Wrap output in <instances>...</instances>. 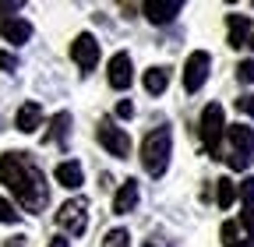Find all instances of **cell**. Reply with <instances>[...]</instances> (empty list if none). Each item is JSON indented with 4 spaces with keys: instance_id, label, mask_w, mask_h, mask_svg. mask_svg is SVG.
I'll list each match as a JSON object with an SVG mask.
<instances>
[{
    "instance_id": "8992f818",
    "label": "cell",
    "mask_w": 254,
    "mask_h": 247,
    "mask_svg": "<svg viewBox=\"0 0 254 247\" xmlns=\"http://www.w3.org/2000/svg\"><path fill=\"white\" fill-rule=\"evenodd\" d=\"M95 138H99V145L110 152V156H117V159H127V152H131V138H127L120 127H113V120H99Z\"/></svg>"
},
{
    "instance_id": "d6a6232c",
    "label": "cell",
    "mask_w": 254,
    "mask_h": 247,
    "mask_svg": "<svg viewBox=\"0 0 254 247\" xmlns=\"http://www.w3.org/2000/svg\"><path fill=\"white\" fill-rule=\"evenodd\" d=\"M247 46H251V50H254V32H251V39H247Z\"/></svg>"
},
{
    "instance_id": "83f0119b",
    "label": "cell",
    "mask_w": 254,
    "mask_h": 247,
    "mask_svg": "<svg viewBox=\"0 0 254 247\" xmlns=\"http://www.w3.org/2000/svg\"><path fill=\"white\" fill-rule=\"evenodd\" d=\"M21 11V0H7V4H0V21H4V14H14Z\"/></svg>"
},
{
    "instance_id": "d4e9b609",
    "label": "cell",
    "mask_w": 254,
    "mask_h": 247,
    "mask_svg": "<svg viewBox=\"0 0 254 247\" xmlns=\"http://www.w3.org/2000/svg\"><path fill=\"white\" fill-rule=\"evenodd\" d=\"M240 226L254 237V208H244V212H240Z\"/></svg>"
},
{
    "instance_id": "cb8c5ba5",
    "label": "cell",
    "mask_w": 254,
    "mask_h": 247,
    "mask_svg": "<svg viewBox=\"0 0 254 247\" xmlns=\"http://www.w3.org/2000/svg\"><path fill=\"white\" fill-rule=\"evenodd\" d=\"M237 110H240V113H247V117H254V92H247V96H240V99H237Z\"/></svg>"
},
{
    "instance_id": "277c9868",
    "label": "cell",
    "mask_w": 254,
    "mask_h": 247,
    "mask_svg": "<svg viewBox=\"0 0 254 247\" xmlns=\"http://www.w3.org/2000/svg\"><path fill=\"white\" fill-rule=\"evenodd\" d=\"M226 134H230V156H226L230 170H247L254 159V131L247 124H230Z\"/></svg>"
},
{
    "instance_id": "e0dca14e",
    "label": "cell",
    "mask_w": 254,
    "mask_h": 247,
    "mask_svg": "<svg viewBox=\"0 0 254 247\" xmlns=\"http://www.w3.org/2000/svg\"><path fill=\"white\" fill-rule=\"evenodd\" d=\"M166 85H170V71L166 67H148L145 71V92L148 96H163Z\"/></svg>"
},
{
    "instance_id": "44dd1931",
    "label": "cell",
    "mask_w": 254,
    "mask_h": 247,
    "mask_svg": "<svg viewBox=\"0 0 254 247\" xmlns=\"http://www.w3.org/2000/svg\"><path fill=\"white\" fill-rule=\"evenodd\" d=\"M18 219H21V212L7 198H0V223H18Z\"/></svg>"
},
{
    "instance_id": "ffe728a7",
    "label": "cell",
    "mask_w": 254,
    "mask_h": 247,
    "mask_svg": "<svg viewBox=\"0 0 254 247\" xmlns=\"http://www.w3.org/2000/svg\"><path fill=\"white\" fill-rule=\"evenodd\" d=\"M237 194H240L244 208H254V177H244V180H240V187H237Z\"/></svg>"
},
{
    "instance_id": "5bb4252c",
    "label": "cell",
    "mask_w": 254,
    "mask_h": 247,
    "mask_svg": "<svg viewBox=\"0 0 254 247\" xmlns=\"http://www.w3.org/2000/svg\"><path fill=\"white\" fill-rule=\"evenodd\" d=\"M0 36H4V43L21 46V43L32 39V21H25V18H7L4 25H0Z\"/></svg>"
},
{
    "instance_id": "7a4b0ae2",
    "label": "cell",
    "mask_w": 254,
    "mask_h": 247,
    "mask_svg": "<svg viewBox=\"0 0 254 247\" xmlns=\"http://www.w3.org/2000/svg\"><path fill=\"white\" fill-rule=\"evenodd\" d=\"M173 156V131L170 127H152L141 138V166L148 177H163Z\"/></svg>"
},
{
    "instance_id": "ac0fdd59",
    "label": "cell",
    "mask_w": 254,
    "mask_h": 247,
    "mask_svg": "<svg viewBox=\"0 0 254 247\" xmlns=\"http://www.w3.org/2000/svg\"><path fill=\"white\" fill-rule=\"evenodd\" d=\"M219 184V191H215V201H219V208H230L233 201H237V184L230 180V177H222V180H215Z\"/></svg>"
},
{
    "instance_id": "f546056e",
    "label": "cell",
    "mask_w": 254,
    "mask_h": 247,
    "mask_svg": "<svg viewBox=\"0 0 254 247\" xmlns=\"http://www.w3.org/2000/svg\"><path fill=\"white\" fill-rule=\"evenodd\" d=\"M7 247H25V237H11V240H7Z\"/></svg>"
},
{
    "instance_id": "52a82bcc",
    "label": "cell",
    "mask_w": 254,
    "mask_h": 247,
    "mask_svg": "<svg viewBox=\"0 0 254 247\" xmlns=\"http://www.w3.org/2000/svg\"><path fill=\"white\" fill-rule=\"evenodd\" d=\"M71 60L81 67V74H92L95 64H99V39L88 36V32H81V36L71 43Z\"/></svg>"
},
{
    "instance_id": "9a60e30c",
    "label": "cell",
    "mask_w": 254,
    "mask_h": 247,
    "mask_svg": "<svg viewBox=\"0 0 254 247\" xmlns=\"http://www.w3.org/2000/svg\"><path fill=\"white\" fill-rule=\"evenodd\" d=\"M39 124H43V106L39 103H25L14 117V127L21 134H32V131H39Z\"/></svg>"
},
{
    "instance_id": "7c38bea8",
    "label": "cell",
    "mask_w": 254,
    "mask_h": 247,
    "mask_svg": "<svg viewBox=\"0 0 254 247\" xmlns=\"http://www.w3.org/2000/svg\"><path fill=\"white\" fill-rule=\"evenodd\" d=\"M226 39H230L233 50L247 46V39H251V18L247 14H230L226 18Z\"/></svg>"
},
{
    "instance_id": "30bf717a",
    "label": "cell",
    "mask_w": 254,
    "mask_h": 247,
    "mask_svg": "<svg viewBox=\"0 0 254 247\" xmlns=\"http://www.w3.org/2000/svg\"><path fill=\"white\" fill-rule=\"evenodd\" d=\"M106 78H110V85H113V88H120V92H124V88H131V81H134V71H131V53H124V50H120V53H113V57H110V74H106Z\"/></svg>"
},
{
    "instance_id": "4dcf8cb0",
    "label": "cell",
    "mask_w": 254,
    "mask_h": 247,
    "mask_svg": "<svg viewBox=\"0 0 254 247\" xmlns=\"http://www.w3.org/2000/svg\"><path fill=\"white\" fill-rule=\"evenodd\" d=\"M50 247H71V244L64 240V237H57V240H50Z\"/></svg>"
},
{
    "instance_id": "8fae6325",
    "label": "cell",
    "mask_w": 254,
    "mask_h": 247,
    "mask_svg": "<svg viewBox=\"0 0 254 247\" xmlns=\"http://www.w3.org/2000/svg\"><path fill=\"white\" fill-rule=\"evenodd\" d=\"M138 198H141L138 180H134V177H127V180L120 184V187H117V194H113V212H117V215L134 212V208H138Z\"/></svg>"
},
{
    "instance_id": "2e32d148",
    "label": "cell",
    "mask_w": 254,
    "mask_h": 247,
    "mask_svg": "<svg viewBox=\"0 0 254 247\" xmlns=\"http://www.w3.org/2000/svg\"><path fill=\"white\" fill-rule=\"evenodd\" d=\"M67 134H71V113H67V110H60V113L50 120V134H46V141L67 145Z\"/></svg>"
},
{
    "instance_id": "f1b7e54d",
    "label": "cell",
    "mask_w": 254,
    "mask_h": 247,
    "mask_svg": "<svg viewBox=\"0 0 254 247\" xmlns=\"http://www.w3.org/2000/svg\"><path fill=\"white\" fill-rule=\"evenodd\" d=\"M230 247H254V237H247V240H233Z\"/></svg>"
},
{
    "instance_id": "6da1fadb",
    "label": "cell",
    "mask_w": 254,
    "mask_h": 247,
    "mask_svg": "<svg viewBox=\"0 0 254 247\" xmlns=\"http://www.w3.org/2000/svg\"><path fill=\"white\" fill-rule=\"evenodd\" d=\"M0 184H7V191L18 198V205L32 215L50 205V184L43 170L28 159V152H4L0 156Z\"/></svg>"
},
{
    "instance_id": "1f68e13d",
    "label": "cell",
    "mask_w": 254,
    "mask_h": 247,
    "mask_svg": "<svg viewBox=\"0 0 254 247\" xmlns=\"http://www.w3.org/2000/svg\"><path fill=\"white\" fill-rule=\"evenodd\" d=\"M145 247H166V244H159V240H148V244H145Z\"/></svg>"
},
{
    "instance_id": "7402d4cb",
    "label": "cell",
    "mask_w": 254,
    "mask_h": 247,
    "mask_svg": "<svg viewBox=\"0 0 254 247\" xmlns=\"http://www.w3.org/2000/svg\"><path fill=\"white\" fill-rule=\"evenodd\" d=\"M237 78L244 85H254V60H240V64H237Z\"/></svg>"
},
{
    "instance_id": "4316f807",
    "label": "cell",
    "mask_w": 254,
    "mask_h": 247,
    "mask_svg": "<svg viewBox=\"0 0 254 247\" xmlns=\"http://www.w3.org/2000/svg\"><path fill=\"white\" fill-rule=\"evenodd\" d=\"M233 240H237V223H222V244L230 247Z\"/></svg>"
},
{
    "instance_id": "484cf974",
    "label": "cell",
    "mask_w": 254,
    "mask_h": 247,
    "mask_svg": "<svg viewBox=\"0 0 254 247\" xmlns=\"http://www.w3.org/2000/svg\"><path fill=\"white\" fill-rule=\"evenodd\" d=\"M117 117H120V120H131V117H134V106H131V99L117 103Z\"/></svg>"
},
{
    "instance_id": "5b68a950",
    "label": "cell",
    "mask_w": 254,
    "mask_h": 247,
    "mask_svg": "<svg viewBox=\"0 0 254 247\" xmlns=\"http://www.w3.org/2000/svg\"><path fill=\"white\" fill-rule=\"evenodd\" d=\"M57 226L67 233V237H81L88 230V198H71L64 201L57 212Z\"/></svg>"
},
{
    "instance_id": "ba28073f",
    "label": "cell",
    "mask_w": 254,
    "mask_h": 247,
    "mask_svg": "<svg viewBox=\"0 0 254 247\" xmlns=\"http://www.w3.org/2000/svg\"><path fill=\"white\" fill-rule=\"evenodd\" d=\"M208 67H212V57L205 50H194L187 57V64H184V88L187 92H198L208 78Z\"/></svg>"
},
{
    "instance_id": "9c48e42d",
    "label": "cell",
    "mask_w": 254,
    "mask_h": 247,
    "mask_svg": "<svg viewBox=\"0 0 254 247\" xmlns=\"http://www.w3.org/2000/svg\"><path fill=\"white\" fill-rule=\"evenodd\" d=\"M180 11H184L180 0H145V4H141V14H145L152 25H166V21H173Z\"/></svg>"
},
{
    "instance_id": "4fadbf2b",
    "label": "cell",
    "mask_w": 254,
    "mask_h": 247,
    "mask_svg": "<svg viewBox=\"0 0 254 247\" xmlns=\"http://www.w3.org/2000/svg\"><path fill=\"white\" fill-rule=\"evenodd\" d=\"M53 177H57V184H60V187H67V191H78L81 184H85V177H81V163H78V159H67V163H57Z\"/></svg>"
},
{
    "instance_id": "d6986e66",
    "label": "cell",
    "mask_w": 254,
    "mask_h": 247,
    "mask_svg": "<svg viewBox=\"0 0 254 247\" xmlns=\"http://www.w3.org/2000/svg\"><path fill=\"white\" fill-rule=\"evenodd\" d=\"M103 247H131V233H127L124 226L120 230H110L106 240H103Z\"/></svg>"
},
{
    "instance_id": "3957f363",
    "label": "cell",
    "mask_w": 254,
    "mask_h": 247,
    "mask_svg": "<svg viewBox=\"0 0 254 247\" xmlns=\"http://www.w3.org/2000/svg\"><path fill=\"white\" fill-rule=\"evenodd\" d=\"M198 134H201V145L212 159H222V134H226V120H222V106L219 103H208L201 110V120H198Z\"/></svg>"
},
{
    "instance_id": "603a6c76",
    "label": "cell",
    "mask_w": 254,
    "mask_h": 247,
    "mask_svg": "<svg viewBox=\"0 0 254 247\" xmlns=\"http://www.w3.org/2000/svg\"><path fill=\"white\" fill-rule=\"evenodd\" d=\"M0 71H18V57L7 53V50H0Z\"/></svg>"
}]
</instances>
